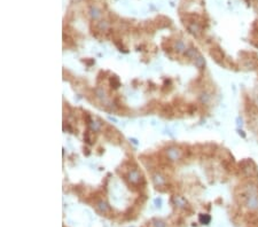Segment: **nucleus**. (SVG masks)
Returning a JSON list of instances; mask_svg holds the SVG:
<instances>
[{"mask_svg":"<svg viewBox=\"0 0 258 227\" xmlns=\"http://www.w3.org/2000/svg\"><path fill=\"white\" fill-rule=\"evenodd\" d=\"M108 23L107 22H104V21H102V22H100L99 23V28L100 29H103V30H106V29H108Z\"/></svg>","mask_w":258,"mask_h":227,"instance_id":"dca6fc26","label":"nucleus"},{"mask_svg":"<svg viewBox=\"0 0 258 227\" xmlns=\"http://www.w3.org/2000/svg\"><path fill=\"white\" fill-rule=\"evenodd\" d=\"M98 209L101 211V212H107V211H109V207L107 203H104V202H99L98 203Z\"/></svg>","mask_w":258,"mask_h":227,"instance_id":"f8f14e48","label":"nucleus"},{"mask_svg":"<svg viewBox=\"0 0 258 227\" xmlns=\"http://www.w3.org/2000/svg\"><path fill=\"white\" fill-rule=\"evenodd\" d=\"M194 62H195V66H196L197 68H200V69H202L203 67L205 66V61H204V59H203L201 55H198V56L194 60Z\"/></svg>","mask_w":258,"mask_h":227,"instance_id":"1a4fd4ad","label":"nucleus"},{"mask_svg":"<svg viewBox=\"0 0 258 227\" xmlns=\"http://www.w3.org/2000/svg\"><path fill=\"white\" fill-rule=\"evenodd\" d=\"M95 92H96V94H98V96L100 98V99H104V98H106V93H104L102 90L98 88V90L95 91Z\"/></svg>","mask_w":258,"mask_h":227,"instance_id":"2eb2a0df","label":"nucleus"},{"mask_svg":"<svg viewBox=\"0 0 258 227\" xmlns=\"http://www.w3.org/2000/svg\"><path fill=\"white\" fill-rule=\"evenodd\" d=\"M89 128H91L92 131L96 132V131H99V130L101 128V123L98 122V121H92V122L89 123Z\"/></svg>","mask_w":258,"mask_h":227,"instance_id":"9b49d317","label":"nucleus"},{"mask_svg":"<svg viewBox=\"0 0 258 227\" xmlns=\"http://www.w3.org/2000/svg\"><path fill=\"white\" fill-rule=\"evenodd\" d=\"M185 55L187 57H189V59H193V60H195L200 54L197 53L196 49H194V48H188V49H186V52H185Z\"/></svg>","mask_w":258,"mask_h":227,"instance_id":"423d86ee","label":"nucleus"},{"mask_svg":"<svg viewBox=\"0 0 258 227\" xmlns=\"http://www.w3.org/2000/svg\"><path fill=\"white\" fill-rule=\"evenodd\" d=\"M201 100H202V102H206V101L209 100V96H208V94H206V93H204V94H202Z\"/></svg>","mask_w":258,"mask_h":227,"instance_id":"f3484780","label":"nucleus"},{"mask_svg":"<svg viewBox=\"0 0 258 227\" xmlns=\"http://www.w3.org/2000/svg\"><path fill=\"white\" fill-rule=\"evenodd\" d=\"M153 222H154V224H153L154 227H165V224L162 222V220H157V219H156V220H154Z\"/></svg>","mask_w":258,"mask_h":227,"instance_id":"ddd939ff","label":"nucleus"},{"mask_svg":"<svg viewBox=\"0 0 258 227\" xmlns=\"http://www.w3.org/2000/svg\"><path fill=\"white\" fill-rule=\"evenodd\" d=\"M247 205L250 209H257L258 208V199L255 193H249L248 200H247Z\"/></svg>","mask_w":258,"mask_h":227,"instance_id":"f257e3e1","label":"nucleus"},{"mask_svg":"<svg viewBox=\"0 0 258 227\" xmlns=\"http://www.w3.org/2000/svg\"><path fill=\"white\" fill-rule=\"evenodd\" d=\"M174 49L179 53L186 52V46H185L184 41H181V40H177L176 44H174Z\"/></svg>","mask_w":258,"mask_h":227,"instance_id":"0eeeda50","label":"nucleus"},{"mask_svg":"<svg viewBox=\"0 0 258 227\" xmlns=\"http://www.w3.org/2000/svg\"><path fill=\"white\" fill-rule=\"evenodd\" d=\"M129 180L131 181V182H133V184H136V182H139V180H140L141 175L140 173L138 172L136 170H132L129 172Z\"/></svg>","mask_w":258,"mask_h":227,"instance_id":"7ed1b4c3","label":"nucleus"},{"mask_svg":"<svg viewBox=\"0 0 258 227\" xmlns=\"http://www.w3.org/2000/svg\"><path fill=\"white\" fill-rule=\"evenodd\" d=\"M173 202L176 203V205H178V207H180V208H183V207L186 205V201H185L183 197H180V196H174Z\"/></svg>","mask_w":258,"mask_h":227,"instance_id":"9d476101","label":"nucleus"},{"mask_svg":"<svg viewBox=\"0 0 258 227\" xmlns=\"http://www.w3.org/2000/svg\"><path fill=\"white\" fill-rule=\"evenodd\" d=\"M200 220H201V222H203V224H208V222H210V217H209V216H203V214H201V216H200Z\"/></svg>","mask_w":258,"mask_h":227,"instance_id":"4468645a","label":"nucleus"},{"mask_svg":"<svg viewBox=\"0 0 258 227\" xmlns=\"http://www.w3.org/2000/svg\"><path fill=\"white\" fill-rule=\"evenodd\" d=\"M166 155H168V158L170 161H177L180 157V151L177 148H169L166 151Z\"/></svg>","mask_w":258,"mask_h":227,"instance_id":"f03ea898","label":"nucleus"},{"mask_svg":"<svg viewBox=\"0 0 258 227\" xmlns=\"http://www.w3.org/2000/svg\"><path fill=\"white\" fill-rule=\"evenodd\" d=\"M153 180H154V184L156 186H161V185H163L165 182V179L161 175H155Z\"/></svg>","mask_w":258,"mask_h":227,"instance_id":"6e6552de","label":"nucleus"},{"mask_svg":"<svg viewBox=\"0 0 258 227\" xmlns=\"http://www.w3.org/2000/svg\"><path fill=\"white\" fill-rule=\"evenodd\" d=\"M188 30H189V32L192 33V34H194V36H200V33H201V28H200V25L197 23H191L189 25H188Z\"/></svg>","mask_w":258,"mask_h":227,"instance_id":"20e7f679","label":"nucleus"},{"mask_svg":"<svg viewBox=\"0 0 258 227\" xmlns=\"http://www.w3.org/2000/svg\"><path fill=\"white\" fill-rule=\"evenodd\" d=\"M89 15L93 20H99L101 17V10L99 9L98 7H91L89 8Z\"/></svg>","mask_w":258,"mask_h":227,"instance_id":"39448f33","label":"nucleus"},{"mask_svg":"<svg viewBox=\"0 0 258 227\" xmlns=\"http://www.w3.org/2000/svg\"><path fill=\"white\" fill-rule=\"evenodd\" d=\"M155 204H156L157 207H161V204H162V200H161V199H156V200H155Z\"/></svg>","mask_w":258,"mask_h":227,"instance_id":"a211bd4d","label":"nucleus"}]
</instances>
